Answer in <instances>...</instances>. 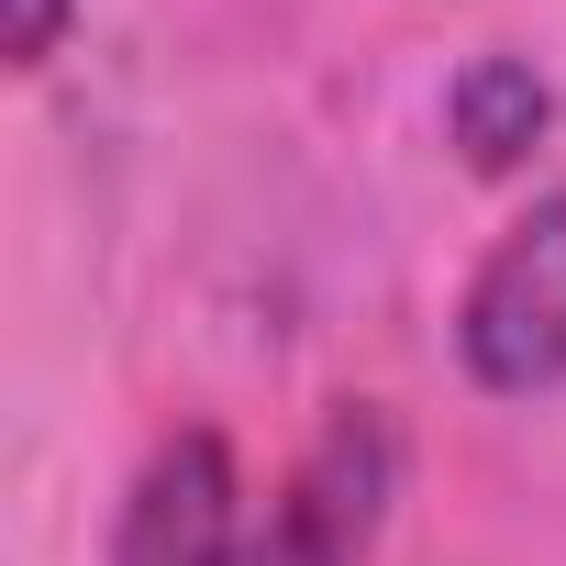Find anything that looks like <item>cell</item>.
<instances>
[{"instance_id":"cell-1","label":"cell","mask_w":566,"mask_h":566,"mask_svg":"<svg viewBox=\"0 0 566 566\" xmlns=\"http://www.w3.org/2000/svg\"><path fill=\"white\" fill-rule=\"evenodd\" d=\"M455 356L478 389L500 400H533V389H566V200H533L467 277L455 301Z\"/></svg>"},{"instance_id":"cell-2","label":"cell","mask_w":566,"mask_h":566,"mask_svg":"<svg viewBox=\"0 0 566 566\" xmlns=\"http://www.w3.org/2000/svg\"><path fill=\"white\" fill-rule=\"evenodd\" d=\"M389 500H400V433H389V411L378 400H334V422L290 467V500H277L266 533H255V566H367Z\"/></svg>"},{"instance_id":"cell-3","label":"cell","mask_w":566,"mask_h":566,"mask_svg":"<svg viewBox=\"0 0 566 566\" xmlns=\"http://www.w3.org/2000/svg\"><path fill=\"white\" fill-rule=\"evenodd\" d=\"M112 566H244V489L222 433H167L123 500Z\"/></svg>"},{"instance_id":"cell-4","label":"cell","mask_w":566,"mask_h":566,"mask_svg":"<svg viewBox=\"0 0 566 566\" xmlns=\"http://www.w3.org/2000/svg\"><path fill=\"white\" fill-rule=\"evenodd\" d=\"M444 134H455V156L467 167H522L544 134H555V90H544V67H522V56H467L455 67V90H444Z\"/></svg>"},{"instance_id":"cell-5","label":"cell","mask_w":566,"mask_h":566,"mask_svg":"<svg viewBox=\"0 0 566 566\" xmlns=\"http://www.w3.org/2000/svg\"><path fill=\"white\" fill-rule=\"evenodd\" d=\"M56 34H67V0H0V56L12 67H45Z\"/></svg>"}]
</instances>
